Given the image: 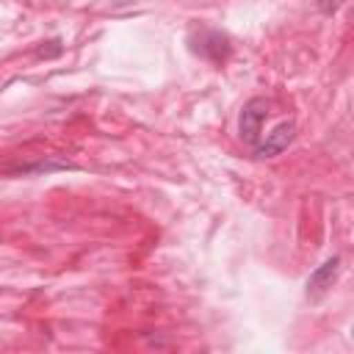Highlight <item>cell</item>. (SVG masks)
I'll return each instance as SVG.
<instances>
[{
  "label": "cell",
  "instance_id": "6da1fadb",
  "mask_svg": "<svg viewBox=\"0 0 354 354\" xmlns=\"http://www.w3.org/2000/svg\"><path fill=\"white\" fill-rule=\"evenodd\" d=\"M188 50L213 61V64H221L227 55H230V39L221 33V30H213L207 25H194L188 30Z\"/></svg>",
  "mask_w": 354,
  "mask_h": 354
},
{
  "label": "cell",
  "instance_id": "3957f363",
  "mask_svg": "<svg viewBox=\"0 0 354 354\" xmlns=\"http://www.w3.org/2000/svg\"><path fill=\"white\" fill-rule=\"evenodd\" d=\"M296 136V124L293 122H282L277 124L271 133H266V138H257V144L252 147L254 149V158H274L279 155Z\"/></svg>",
  "mask_w": 354,
  "mask_h": 354
},
{
  "label": "cell",
  "instance_id": "5b68a950",
  "mask_svg": "<svg viewBox=\"0 0 354 354\" xmlns=\"http://www.w3.org/2000/svg\"><path fill=\"white\" fill-rule=\"evenodd\" d=\"M343 3H346V0H318V8H321L324 14H335Z\"/></svg>",
  "mask_w": 354,
  "mask_h": 354
},
{
  "label": "cell",
  "instance_id": "7a4b0ae2",
  "mask_svg": "<svg viewBox=\"0 0 354 354\" xmlns=\"http://www.w3.org/2000/svg\"><path fill=\"white\" fill-rule=\"evenodd\" d=\"M266 113H268V102H266L263 97H254V100H249V102L243 105L238 127H241V138H243L246 144H252V147L257 144V138H260V124H263Z\"/></svg>",
  "mask_w": 354,
  "mask_h": 354
},
{
  "label": "cell",
  "instance_id": "277c9868",
  "mask_svg": "<svg viewBox=\"0 0 354 354\" xmlns=\"http://www.w3.org/2000/svg\"><path fill=\"white\" fill-rule=\"evenodd\" d=\"M337 268H340V257H329L326 263H321L307 279V299H313V301L321 299L337 279Z\"/></svg>",
  "mask_w": 354,
  "mask_h": 354
},
{
  "label": "cell",
  "instance_id": "8992f818",
  "mask_svg": "<svg viewBox=\"0 0 354 354\" xmlns=\"http://www.w3.org/2000/svg\"><path fill=\"white\" fill-rule=\"evenodd\" d=\"M108 3H111V8H122V6H133L138 0H108Z\"/></svg>",
  "mask_w": 354,
  "mask_h": 354
}]
</instances>
